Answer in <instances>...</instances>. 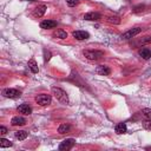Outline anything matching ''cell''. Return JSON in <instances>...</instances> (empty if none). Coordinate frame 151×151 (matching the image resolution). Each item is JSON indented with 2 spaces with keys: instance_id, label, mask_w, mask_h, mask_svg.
I'll return each instance as SVG.
<instances>
[{
  "instance_id": "ba28073f",
  "label": "cell",
  "mask_w": 151,
  "mask_h": 151,
  "mask_svg": "<svg viewBox=\"0 0 151 151\" xmlns=\"http://www.w3.org/2000/svg\"><path fill=\"white\" fill-rule=\"evenodd\" d=\"M11 124H12L13 126H22V125H25V124H26V120H25V118H24V117L15 116V117H13V118H12Z\"/></svg>"
},
{
  "instance_id": "2e32d148",
  "label": "cell",
  "mask_w": 151,
  "mask_h": 151,
  "mask_svg": "<svg viewBox=\"0 0 151 151\" xmlns=\"http://www.w3.org/2000/svg\"><path fill=\"white\" fill-rule=\"evenodd\" d=\"M28 67H29V70L33 72V73H38L39 72V68H38V65H37V63H35V60L32 58L29 61H28Z\"/></svg>"
},
{
  "instance_id": "4316f807",
  "label": "cell",
  "mask_w": 151,
  "mask_h": 151,
  "mask_svg": "<svg viewBox=\"0 0 151 151\" xmlns=\"http://www.w3.org/2000/svg\"><path fill=\"white\" fill-rule=\"evenodd\" d=\"M0 133H1V134L7 133V129H6L5 126H1V127H0Z\"/></svg>"
},
{
  "instance_id": "52a82bcc",
  "label": "cell",
  "mask_w": 151,
  "mask_h": 151,
  "mask_svg": "<svg viewBox=\"0 0 151 151\" xmlns=\"http://www.w3.org/2000/svg\"><path fill=\"white\" fill-rule=\"evenodd\" d=\"M72 35H73L77 40H85V39H87V38L90 37V34H88L87 32H85V31H74V32L72 33Z\"/></svg>"
},
{
  "instance_id": "7c38bea8",
  "label": "cell",
  "mask_w": 151,
  "mask_h": 151,
  "mask_svg": "<svg viewBox=\"0 0 151 151\" xmlns=\"http://www.w3.org/2000/svg\"><path fill=\"white\" fill-rule=\"evenodd\" d=\"M96 72H97L98 74H100V76H109V74L111 73V70H110L107 66H105V65H99V66L96 68Z\"/></svg>"
},
{
  "instance_id": "603a6c76",
  "label": "cell",
  "mask_w": 151,
  "mask_h": 151,
  "mask_svg": "<svg viewBox=\"0 0 151 151\" xmlns=\"http://www.w3.org/2000/svg\"><path fill=\"white\" fill-rule=\"evenodd\" d=\"M143 116H144V118L151 119V109H144L143 110Z\"/></svg>"
},
{
  "instance_id": "3957f363",
  "label": "cell",
  "mask_w": 151,
  "mask_h": 151,
  "mask_svg": "<svg viewBox=\"0 0 151 151\" xmlns=\"http://www.w3.org/2000/svg\"><path fill=\"white\" fill-rule=\"evenodd\" d=\"M35 101L37 104H39L40 106H47L51 104L52 101V98L50 94H45V93H41V94H38L35 97Z\"/></svg>"
},
{
  "instance_id": "cb8c5ba5",
  "label": "cell",
  "mask_w": 151,
  "mask_h": 151,
  "mask_svg": "<svg viewBox=\"0 0 151 151\" xmlns=\"http://www.w3.org/2000/svg\"><path fill=\"white\" fill-rule=\"evenodd\" d=\"M50 59H51V53H50V51L44 50V60H45V61H48Z\"/></svg>"
},
{
  "instance_id": "7a4b0ae2",
  "label": "cell",
  "mask_w": 151,
  "mask_h": 151,
  "mask_svg": "<svg viewBox=\"0 0 151 151\" xmlns=\"http://www.w3.org/2000/svg\"><path fill=\"white\" fill-rule=\"evenodd\" d=\"M83 53H84L85 58H87L88 60H98L101 57H104V52L97 51V50H85Z\"/></svg>"
},
{
  "instance_id": "e0dca14e",
  "label": "cell",
  "mask_w": 151,
  "mask_h": 151,
  "mask_svg": "<svg viewBox=\"0 0 151 151\" xmlns=\"http://www.w3.org/2000/svg\"><path fill=\"white\" fill-rule=\"evenodd\" d=\"M70 130H71V126L68 125V124H61L59 127H58V132L59 133H67V132H70Z\"/></svg>"
},
{
  "instance_id": "30bf717a",
  "label": "cell",
  "mask_w": 151,
  "mask_h": 151,
  "mask_svg": "<svg viewBox=\"0 0 151 151\" xmlns=\"http://www.w3.org/2000/svg\"><path fill=\"white\" fill-rule=\"evenodd\" d=\"M17 110H18L20 113L25 114V116H28V114L32 113V109H31V106H28L27 104H21V105H19Z\"/></svg>"
},
{
  "instance_id": "8fae6325",
  "label": "cell",
  "mask_w": 151,
  "mask_h": 151,
  "mask_svg": "<svg viewBox=\"0 0 151 151\" xmlns=\"http://www.w3.org/2000/svg\"><path fill=\"white\" fill-rule=\"evenodd\" d=\"M100 18H101L100 14L97 13V12H90V13H86L84 15V19L85 20H90V21H96V20H99Z\"/></svg>"
},
{
  "instance_id": "44dd1931",
  "label": "cell",
  "mask_w": 151,
  "mask_h": 151,
  "mask_svg": "<svg viewBox=\"0 0 151 151\" xmlns=\"http://www.w3.org/2000/svg\"><path fill=\"white\" fill-rule=\"evenodd\" d=\"M143 127L146 129V130H151V119L145 118V119L143 120Z\"/></svg>"
},
{
  "instance_id": "484cf974",
  "label": "cell",
  "mask_w": 151,
  "mask_h": 151,
  "mask_svg": "<svg viewBox=\"0 0 151 151\" xmlns=\"http://www.w3.org/2000/svg\"><path fill=\"white\" fill-rule=\"evenodd\" d=\"M143 8H144V6H142V5H140V6H137V7H134V8L132 9V12H133V13H139V12L143 11Z\"/></svg>"
},
{
  "instance_id": "277c9868",
  "label": "cell",
  "mask_w": 151,
  "mask_h": 151,
  "mask_svg": "<svg viewBox=\"0 0 151 151\" xmlns=\"http://www.w3.org/2000/svg\"><path fill=\"white\" fill-rule=\"evenodd\" d=\"M76 144V140L73 138H68V139H65L61 142V144L59 145V150L60 151H67V150H71L73 147V145Z\"/></svg>"
},
{
  "instance_id": "d6986e66",
  "label": "cell",
  "mask_w": 151,
  "mask_h": 151,
  "mask_svg": "<svg viewBox=\"0 0 151 151\" xmlns=\"http://www.w3.org/2000/svg\"><path fill=\"white\" fill-rule=\"evenodd\" d=\"M15 138H18L19 140H24L27 138V132L24 131V130H20V131H17L15 132Z\"/></svg>"
},
{
  "instance_id": "8992f818",
  "label": "cell",
  "mask_w": 151,
  "mask_h": 151,
  "mask_svg": "<svg viewBox=\"0 0 151 151\" xmlns=\"http://www.w3.org/2000/svg\"><path fill=\"white\" fill-rule=\"evenodd\" d=\"M2 94L6 98H18V97H20L21 93H20V91H18L15 88H5L2 91Z\"/></svg>"
},
{
  "instance_id": "5b68a950",
  "label": "cell",
  "mask_w": 151,
  "mask_h": 151,
  "mask_svg": "<svg viewBox=\"0 0 151 151\" xmlns=\"http://www.w3.org/2000/svg\"><path fill=\"white\" fill-rule=\"evenodd\" d=\"M140 31H142V28H140V27H134V28H131V29H129L127 32H125V33L122 35V39H124V40L131 39V38H133L134 35H137L138 33H140Z\"/></svg>"
},
{
  "instance_id": "d4e9b609",
  "label": "cell",
  "mask_w": 151,
  "mask_h": 151,
  "mask_svg": "<svg viewBox=\"0 0 151 151\" xmlns=\"http://www.w3.org/2000/svg\"><path fill=\"white\" fill-rule=\"evenodd\" d=\"M66 2H67V5H68V6L73 7V6H76V5H78V4H79V0H66Z\"/></svg>"
},
{
  "instance_id": "83f0119b",
  "label": "cell",
  "mask_w": 151,
  "mask_h": 151,
  "mask_svg": "<svg viewBox=\"0 0 151 151\" xmlns=\"http://www.w3.org/2000/svg\"><path fill=\"white\" fill-rule=\"evenodd\" d=\"M25 1H34V0H25Z\"/></svg>"
},
{
  "instance_id": "6da1fadb",
  "label": "cell",
  "mask_w": 151,
  "mask_h": 151,
  "mask_svg": "<svg viewBox=\"0 0 151 151\" xmlns=\"http://www.w3.org/2000/svg\"><path fill=\"white\" fill-rule=\"evenodd\" d=\"M52 94H54L57 100L60 101L61 104H68V96L64 90L59 87H52Z\"/></svg>"
},
{
  "instance_id": "7402d4cb",
  "label": "cell",
  "mask_w": 151,
  "mask_h": 151,
  "mask_svg": "<svg viewBox=\"0 0 151 151\" xmlns=\"http://www.w3.org/2000/svg\"><path fill=\"white\" fill-rule=\"evenodd\" d=\"M107 21L111 22V24H120V19L118 17H109Z\"/></svg>"
},
{
  "instance_id": "ac0fdd59",
  "label": "cell",
  "mask_w": 151,
  "mask_h": 151,
  "mask_svg": "<svg viewBox=\"0 0 151 151\" xmlns=\"http://www.w3.org/2000/svg\"><path fill=\"white\" fill-rule=\"evenodd\" d=\"M53 37L59 38V39H66L67 38V33L65 31H63V29H57V32H54Z\"/></svg>"
},
{
  "instance_id": "ffe728a7",
  "label": "cell",
  "mask_w": 151,
  "mask_h": 151,
  "mask_svg": "<svg viewBox=\"0 0 151 151\" xmlns=\"http://www.w3.org/2000/svg\"><path fill=\"white\" fill-rule=\"evenodd\" d=\"M9 146H12V143L9 140H7L5 138L0 139V147H9Z\"/></svg>"
},
{
  "instance_id": "5bb4252c",
  "label": "cell",
  "mask_w": 151,
  "mask_h": 151,
  "mask_svg": "<svg viewBox=\"0 0 151 151\" xmlns=\"http://www.w3.org/2000/svg\"><path fill=\"white\" fill-rule=\"evenodd\" d=\"M126 130H127V127H126V124H125V123H119V124H117V125H116V129H114L116 133H118V134L125 133Z\"/></svg>"
},
{
  "instance_id": "9c48e42d",
  "label": "cell",
  "mask_w": 151,
  "mask_h": 151,
  "mask_svg": "<svg viewBox=\"0 0 151 151\" xmlns=\"http://www.w3.org/2000/svg\"><path fill=\"white\" fill-rule=\"evenodd\" d=\"M57 26V21L53 20H44L40 22V27L44 29H48V28H54Z\"/></svg>"
},
{
  "instance_id": "4fadbf2b",
  "label": "cell",
  "mask_w": 151,
  "mask_h": 151,
  "mask_svg": "<svg viewBox=\"0 0 151 151\" xmlns=\"http://www.w3.org/2000/svg\"><path fill=\"white\" fill-rule=\"evenodd\" d=\"M46 12V6L45 5H40V6H38L35 9H34V12H33V15L34 17H38V18H40V17H42L44 15V13Z\"/></svg>"
},
{
  "instance_id": "9a60e30c",
  "label": "cell",
  "mask_w": 151,
  "mask_h": 151,
  "mask_svg": "<svg viewBox=\"0 0 151 151\" xmlns=\"http://www.w3.org/2000/svg\"><path fill=\"white\" fill-rule=\"evenodd\" d=\"M139 55L143 58V59H150L151 58V51L149 50V48H142L140 51H139Z\"/></svg>"
}]
</instances>
